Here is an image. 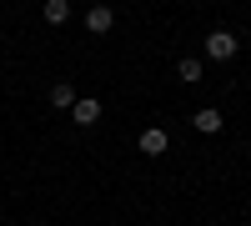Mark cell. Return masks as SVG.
Returning <instances> with one entry per match:
<instances>
[{
  "mask_svg": "<svg viewBox=\"0 0 251 226\" xmlns=\"http://www.w3.org/2000/svg\"><path fill=\"white\" fill-rule=\"evenodd\" d=\"M40 20H46V25H66L71 20V0H40Z\"/></svg>",
  "mask_w": 251,
  "mask_h": 226,
  "instance_id": "obj_7",
  "label": "cell"
},
{
  "mask_svg": "<svg viewBox=\"0 0 251 226\" xmlns=\"http://www.w3.org/2000/svg\"><path fill=\"white\" fill-rule=\"evenodd\" d=\"M201 50H206V60H236V50H241V35L236 30H226V25H216V30H206L201 35Z\"/></svg>",
  "mask_w": 251,
  "mask_h": 226,
  "instance_id": "obj_1",
  "label": "cell"
},
{
  "mask_svg": "<svg viewBox=\"0 0 251 226\" xmlns=\"http://www.w3.org/2000/svg\"><path fill=\"white\" fill-rule=\"evenodd\" d=\"M201 75H206V71H201L196 55H181V60H176V80H181V86H201Z\"/></svg>",
  "mask_w": 251,
  "mask_h": 226,
  "instance_id": "obj_8",
  "label": "cell"
},
{
  "mask_svg": "<svg viewBox=\"0 0 251 226\" xmlns=\"http://www.w3.org/2000/svg\"><path fill=\"white\" fill-rule=\"evenodd\" d=\"M136 151L141 156H166V151H171V131H166V126H146L136 136Z\"/></svg>",
  "mask_w": 251,
  "mask_h": 226,
  "instance_id": "obj_3",
  "label": "cell"
},
{
  "mask_svg": "<svg viewBox=\"0 0 251 226\" xmlns=\"http://www.w3.org/2000/svg\"><path fill=\"white\" fill-rule=\"evenodd\" d=\"M100 116H106V106H100L96 96H75V106H71V121L80 131H91V126H100Z\"/></svg>",
  "mask_w": 251,
  "mask_h": 226,
  "instance_id": "obj_2",
  "label": "cell"
},
{
  "mask_svg": "<svg viewBox=\"0 0 251 226\" xmlns=\"http://www.w3.org/2000/svg\"><path fill=\"white\" fill-rule=\"evenodd\" d=\"M116 30V10L111 5H91L86 10V35H111Z\"/></svg>",
  "mask_w": 251,
  "mask_h": 226,
  "instance_id": "obj_4",
  "label": "cell"
},
{
  "mask_svg": "<svg viewBox=\"0 0 251 226\" xmlns=\"http://www.w3.org/2000/svg\"><path fill=\"white\" fill-rule=\"evenodd\" d=\"M46 100H50L55 111H71V106H75V86H71V80H50V91H46Z\"/></svg>",
  "mask_w": 251,
  "mask_h": 226,
  "instance_id": "obj_6",
  "label": "cell"
},
{
  "mask_svg": "<svg viewBox=\"0 0 251 226\" xmlns=\"http://www.w3.org/2000/svg\"><path fill=\"white\" fill-rule=\"evenodd\" d=\"M191 126H196L201 136H216V131L226 126V116H221L216 106H196V111H191Z\"/></svg>",
  "mask_w": 251,
  "mask_h": 226,
  "instance_id": "obj_5",
  "label": "cell"
}]
</instances>
